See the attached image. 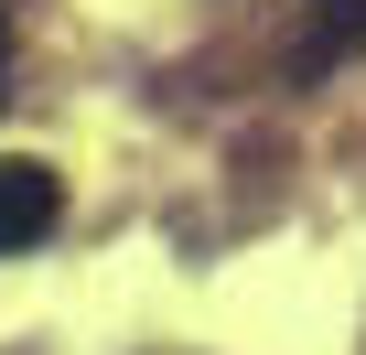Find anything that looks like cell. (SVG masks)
Masks as SVG:
<instances>
[{
  "mask_svg": "<svg viewBox=\"0 0 366 355\" xmlns=\"http://www.w3.org/2000/svg\"><path fill=\"white\" fill-rule=\"evenodd\" d=\"M54 216H65V184H54V172L44 161H0V259H11V248H44Z\"/></svg>",
  "mask_w": 366,
  "mask_h": 355,
  "instance_id": "obj_1",
  "label": "cell"
},
{
  "mask_svg": "<svg viewBox=\"0 0 366 355\" xmlns=\"http://www.w3.org/2000/svg\"><path fill=\"white\" fill-rule=\"evenodd\" d=\"M355 54H366V0H312V11H302V44H291V76L312 86V76H334Z\"/></svg>",
  "mask_w": 366,
  "mask_h": 355,
  "instance_id": "obj_2",
  "label": "cell"
},
{
  "mask_svg": "<svg viewBox=\"0 0 366 355\" xmlns=\"http://www.w3.org/2000/svg\"><path fill=\"white\" fill-rule=\"evenodd\" d=\"M0 76H11V0H0ZM0 97H11V86H0Z\"/></svg>",
  "mask_w": 366,
  "mask_h": 355,
  "instance_id": "obj_3",
  "label": "cell"
}]
</instances>
